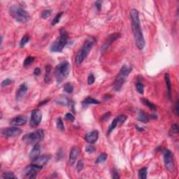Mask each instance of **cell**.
Instances as JSON below:
<instances>
[{"label":"cell","mask_w":179,"mask_h":179,"mask_svg":"<svg viewBox=\"0 0 179 179\" xmlns=\"http://www.w3.org/2000/svg\"><path fill=\"white\" fill-rule=\"evenodd\" d=\"M132 30L134 38L135 43L139 50H143L145 47V39L141 27L139 19V13L136 9H132L130 11Z\"/></svg>","instance_id":"6da1fadb"},{"label":"cell","mask_w":179,"mask_h":179,"mask_svg":"<svg viewBox=\"0 0 179 179\" xmlns=\"http://www.w3.org/2000/svg\"><path fill=\"white\" fill-rule=\"evenodd\" d=\"M96 43L95 38L93 37H90L86 39L84 42L83 46L78 51L75 57V62L76 65H79L83 62V60L88 57L94 43Z\"/></svg>","instance_id":"7a4b0ae2"},{"label":"cell","mask_w":179,"mask_h":179,"mask_svg":"<svg viewBox=\"0 0 179 179\" xmlns=\"http://www.w3.org/2000/svg\"><path fill=\"white\" fill-rule=\"evenodd\" d=\"M68 40H69V34L64 28H61L60 29V35L53 42L50 47V50L51 52L53 53L62 52L67 43Z\"/></svg>","instance_id":"3957f363"},{"label":"cell","mask_w":179,"mask_h":179,"mask_svg":"<svg viewBox=\"0 0 179 179\" xmlns=\"http://www.w3.org/2000/svg\"><path fill=\"white\" fill-rule=\"evenodd\" d=\"M9 14L17 22L25 23L29 21L30 15L27 11L18 5H13L9 9Z\"/></svg>","instance_id":"277c9868"},{"label":"cell","mask_w":179,"mask_h":179,"mask_svg":"<svg viewBox=\"0 0 179 179\" xmlns=\"http://www.w3.org/2000/svg\"><path fill=\"white\" fill-rule=\"evenodd\" d=\"M132 71V67L127 65H124L121 67L119 73L116 78L114 83H113V89L116 91H119L122 88V85L125 83L126 79L130 75Z\"/></svg>","instance_id":"5b68a950"},{"label":"cell","mask_w":179,"mask_h":179,"mask_svg":"<svg viewBox=\"0 0 179 179\" xmlns=\"http://www.w3.org/2000/svg\"><path fill=\"white\" fill-rule=\"evenodd\" d=\"M70 64L68 61H63L56 66L55 69V76L57 83L63 82L69 75Z\"/></svg>","instance_id":"8992f818"},{"label":"cell","mask_w":179,"mask_h":179,"mask_svg":"<svg viewBox=\"0 0 179 179\" xmlns=\"http://www.w3.org/2000/svg\"><path fill=\"white\" fill-rule=\"evenodd\" d=\"M44 137V132L43 130H37L35 132L27 134L23 137V141L27 144L35 145L39 144Z\"/></svg>","instance_id":"52a82bcc"},{"label":"cell","mask_w":179,"mask_h":179,"mask_svg":"<svg viewBox=\"0 0 179 179\" xmlns=\"http://www.w3.org/2000/svg\"><path fill=\"white\" fill-rule=\"evenodd\" d=\"M163 155H164V162L166 169L169 172H173L174 170V168H175L173 153L170 150L164 149V151H163Z\"/></svg>","instance_id":"ba28073f"},{"label":"cell","mask_w":179,"mask_h":179,"mask_svg":"<svg viewBox=\"0 0 179 179\" xmlns=\"http://www.w3.org/2000/svg\"><path fill=\"white\" fill-rule=\"evenodd\" d=\"M42 120V113L41 111L38 108L33 110L32 111V114H31L30 121H29V124L32 127L35 128V127H38L39 124L41 123Z\"/></svg>","instance_id":"9c48e42d"},{"label":"cell","mask_w":179,"mask_h":179,"mask_svg":"<svg viewBox=\"0 0 179 179\" xmlns=\"http://www.w3.org/2000/svg\"><path fill=\"white\" fill-rule=\"evenodd\" d=\"M41 169V167L35 165L34 164H29V166H27L25 169V176L27 178L33 179L37 178V174L39 171Z\"/></svg>","instance_id":"30bf717a"},{"label":"cell","mask_w":179,"mask_h":179,"mask_svg":"<svg viewBox=\"0 0 179 179\" xmlns=\"http://www.w3.org/2000/svg\"><path fill=\"white\" fill-rule=\"evenodd\" d=\"M22 133V130L21 129L18 128L16 127H7V128L3 129L1 130V134L4 137H15L18 136Z\"/></svg>","instance_id":"8fae6325"},{"label":"cell","mask_w":179,"mask_h":179,"mask_svg":"<svg viewBox=\"0 0 179 179\" xmlns=\"http://www.w3.org/2000/svg\"><path fill=\"white\" fill-rule=\"evenodd\" d=\"M127 118V117L125 115H120V116L115 118L114 119H113V120L112 121L111 124H110L109 127H108V134H110L114 130V129L116 128V127H117L118 126H120L121 125V124H123L126 121Z\"/></svg>","instance_id":"7c38bea8"},{"label":"cell","mask_w":179,"mask_h":179,"mask_svg":"<svg viewBox=\"0 0 179 179\" xmlns=\"http://www.w3.org/2000/svg\"><path fill=\"white\" fill-rule=\"evenodd\" d=\"M120 37H121L120 34L119 33H113L112 34V35H110L109 37H108V38L106 39V41L104 42V44L102 45V48H101V52L104 53V51H106L110 45L116 41V40L118 39Z\"/></svg>","instance_id":"4fadbf2b"},{"label":"cell","mask_w":179,"mask_h":179,"mask_svg":"<svg viewBox=\"0 0 179 179\" xmlns=\"http://www.w3.org/2000/svg\"><path fill=\"white\" fill-rule=\"evenodd\" d=\"M51 156L49 155H41V156L37 157V158H35V160H32V164L37 165L39 167H41V169L43 168V166L45 164H47V162L49 161V160L51 159Z\"/></svg>","instance_id":"5bb4252c"},{"label":"cell","mask_w":179,"mask_h":179,"mask_svg":"<svg viewBox=\"0 0 179 179\" xmlns=\"http://www.w3.org/2000/svg\"><path fill=\"white\" fill-rule=\"evenodd\" d=\"M27 118L25 116H23V115H19V116H15V118H13L10 121V124L11 125L15 126H22L24 125L27 123Z\"/></svg>","instance_id":"9a60e30c"},{"label":"cell","mask_w":179,"mask_h":179,"mask_svg":"<svg viewBox=\"0 0 179 179\" xmlns=\"http://www.w3.org/2000/svg\"><path fill=\"white\" fill-rule=\"evenodd\" d=\"M80 154V148L76 146H74L71 148V151L69 153V165L72 166L75 164L76 160H77L78 156Z\"/></svg>","instance_id":"2e32d148"},{"label":"cell","mask_w":179,"mask_h":179,"mask_svg":"<svg viewBox=\"0 0 179 179\" xmlns=\"http://www.w3.org/2000/svg\"><path fill=\"white\" fill-rule=\"evenodd\" d=\"M99 138V132L97 130H92L85 134V140L90 144H93L96 142Z\"/></svg>","instance_id":"e0dca14e"},{"label":"cell","mask_w":179,"mask_h":179,"mask_svg":"<svg viewBox=\"0 0 179 179\" xmlns=\"http://www.w3.org/2000/svg\"><path fill=\"white\" fill-rule=\"evenodd\" d=\"M28 90V87L26 83H22L18 88L15 94V99L16 101H20L23 99V97L25 95Z\"/></svg>","instance_id":"ac0fdd59"},{"label":"cell","mask_w":179,"mask_h":179,"mask_svg":"<svg viewBox=\"0 0 179 179\" xmlns=\"http://www.w3.org/2000/svg\"><path fill=\"white\" fill-rule=\"evenodd\" d=\"M151 118H154V119H157L158 116L156 115H148L145 112L143 111L142 110H140L138 111V120L142 122H148L150 120Z\"/></svg>","instance_id":"d6986e66"},{"label":"cell","mask_w":179,"mask_h":179,"mask_svg":"<svg viewBox=\"0 0 179 179\" xmlns=\"http://www.w3.org/2000/svg\"><path fill=\"white\" fill-rule=\"evenodd\" d=\"M55 103L62 106H68L71 103V100L68 96L65 95H59L55 100Z\"/></svg>","instance_id":"ffe728a7"},{"label":"cell","mask_w":179,"mask_h":179,"mask_svg":"<svg viewBox=\"0 0 179 179\" xmlns=\"http://www.w3.org/2000/svg\"><path fill=\"white\" fill-rule=\"evenodd\" d=\"M40 152H41V146L39 144H36L32 148V150H31L30 153H29V158L31 160H35L37 157L39 156Z\"/></svg>","instance_id":"44dd1931"},{"label":"cell","mask_w":179,"mask_h":179,"mask_svg":"<svg viewBox=\"0 0 179 179\" xmlns=\"http://www.w3.org/2000/svg\"><path fill=\"white\" fill-rule=\"evenodd\" d=\"M164 79H165L166 89H167V93L168 96H169V99H172V83H171L170 76H169V73H166L164 75Z\"/></svg>","instance_id":"7402d4cb"},{"label":"cell","mask_w":179,"mask_h":179,"mask_svg":"<svg viewBox=\"0 0 179 179\" xmlns=\"http://www.w3.org/2000/svg\"><path fill=\"white\" fill-rule=\"evenodd\" d=\"M141 101L144 105L147 106L148 108H149L152 110H153V111L157 110V106L155 105V104H154L153 103H152V102H150L148 99H146V98H141Z\"/></svg>","instance_id":"603a6c76"},{"label":"cell","mask_w":179,"mask_h":179,"mask_svg":"<svg viewBox=\"0 0 179 179\" xmlns=\"http://www.w3.org/2000/svg\"><path fill=\"white\" fill-rule=\"evenodd\" d=\"M99 103L100 102L99 101L96 100L95 99H93L91 96H88L82 102V104H83V106H88L89 104H99Z\"/></svg>","instance_id":"cb8c5ba5"},{"label":"cell","mask_w":179,"mask_h":179,"mask_svg":"<svg viewBox=\"0 0 179 179\" xmlns=\"http://www.w3.org/2000/svg\"><path fill=\"white\" fill-rule=\"evenodd\" d=\"M51 69H52V67L51 65H48L46 66V74L44 77V81L46 82V83H48L50 81H51V76H50V73H51Z\"/></svg>","instance_id":"d4e9b609"},{"label":"cell","mask_w":179,"mask_h":179,"mask_svg":"<svg viewBox=\"0 0 179 179\" xmlns=\"http://www.w3.org/2000/svg\"><path fill=\"white\" fill-rule=\"evenodd\" d=\"M107 156H108V155H107L106 153H105V152H102V153H101L100 155L98 156V158H96L95 163L96 164H101V163L104 162L106 160Z\"/></svg>","instance_id":"484cf974"},{"label":"cell","mask_w":179,"mask_h":179,"mask_svg":"<svg viewBox=\"0 0 179 179\" xmlns=\"http://www.w3.org/2000/svg\"><path fill=\"white\" fill-rule=\"evenodd\" d=\"M147 174H148V169L147 167H143L138 171V177L139 178L145 179L147 178Z\"/></svg>","instance_id":"4316f807"},{"label":"cell","mask_w":179,"mask_h":179,"mask_svg":"<svg viewBox=\"0 0 179 179\" xmlns=\"http://www.w3.org/2000/svg\"><path fill=\"white\" fill-rule=\"evenodd\" d=\"M56 124H57V128L60 131H65V125H64L63 123V120L61 118H57V120H56Z\"/></svg>","instance_id":"83f0119b"},{"label":"cell","mask_w":179,"mask_h":179,"mask_svg":"<svg viewBox=\"0 0 179 179\" xmlns=\"http://www.w3.org/2000/svg\"><path fill=\"white\" fill-rule=\"evenodd\" d=\"M62 15H63V12H60V13H58L57 14V15H55V17H54V18L53 19L52 21V23H51V25H52L53 26L55 25H57V23H59L60 21V19H61Z\"/></svg>","instance_id":"f1b7e54d"},{"label":"cell","mask_w":179,"mask_h":179,"mask_svg":"<svg viewBox=\"0 0 179 179\" xmlns=\"http://www.w3.org/2000/svg\"><path fill=\"white\" fill-rule=\"evenodd\" d=\"M64 90H65L67 93L71 94V93H72L73 92H74V86H73L71 83H67L64 85Z\"/></svg>","instance_id":"f546056e"},{"label":"cell","mask_w":179,"mask_h":179,"mask_svg":"<svg viewBox=\"0 0 179 179\" xmlns=\"http://www.w3.org/2000/svg\"><path fill=\"white\" fill-rule=\"evenodd\" d=\"M29 40H30V37H29L28 35H25L24 37H23V38L21 39V42H20V47L21 48H23L25 46V44L27 43H28V42L29 41Z\"/></svg>","instance_id":"4dcf8cb0"},{"label":"cell","mask_w":179,"mask_h":179,"mask_svg":"<svg viewBox=\"0 0 179 179\" xmlns=\"http://www.w3.org/2000/svg\"><path fill=\"white\" fill-rule=\"evenodd\" d=\"M34 61H35V57H31V56H28L27 57H26L25 60H24V62H23V66H24L25 67L29 66L31 64L33 63Z\"/></svg>","instance_id":"1f68e13d"},{"label":"cell","mask_w":179,"mask_h":179,"mask_svg":"<svg viewBox=\"0 0 179 179\" xmlns=\"http://www.w3.org/2000/svg\"><path fill=\"white\" fill-rule=\"evenodd\" d=\"M135 86H136V89L139 94H144V86L141 82H137V83H136V85H135Z\"/></svg>","instance_id":"d6a6232c"},{"label":"cell","mask_w":179,"mask_h":179,"mask_svg":"<svg viewBox=\"0 0 179 179\" xmlns=\"http://www.w3.org/2000/svg\"><path fill=\"white\" fill-rule=\"evenodd\" d=\"M51 14H52V10H51V9H46V10L42 11L41 18L43 19H47V18L51 16Z\"/></svg>","instance_id":"836d02e7"},{"label":"cell","mask_w":179,"mask_h":179,"mask_svg":"<svg viewBox=\"0 0 179 179\" xmlns=\"http://www.w3.org/2000/svg\"><path fill=\"white\" fill-rule=\"evenodd\" d=\"M2 177L4 178H17L12 172H6L3 174Z\"/></svg>","instance_id":"e575fe53"},{"label":"cell","mask_w":179,"mask_h":179,"mask_svg":"<svg viewBox=\"0 0 179 179\" xmlns=\"http://www.w3.org/2000/svg\"><path fill=\"white\" fill-rule=\"evenodd\" d=\"M171 132L174 134H178L179 132V127L178 125L176 123L173 124L172 125V128H171Z\"/></svg>","instance_id":"d590c367"},{"label":"cell","mask_w":179,"mask_h":179,"mask_svg":"<svg viewBox=\"0 0 179 179\" xmlns=\"http://www.w3.org/2000/svg\"><path fill=\"white\" fill-rule=\"evenodd\" d=\"M12 83H13V81H12L11 79H7L1 82V87H3V88H4V87H7L8 85H11Z\"/></svg>","instance_id":"8d00e7d4"},{"label":"cell","mask_w":179,"mask_h":179,"mask_svg":"<svg viewBox=\"0 0 179 179\" xmlns=\"http://www.w3.org/2000/svg\"><path fill=\"white\" fill-rule=\"evenodd\" d=\"M83 166H84V165H83V161H82L81 160H79V162H78V163H77V166H76L77 172H81V171L83 169Z\"/></svg>","instance_id":"74e56055"},{"label":"cell","mask_w":179,"mask_h":179,"mask_svg":"<svg viewBox=\"0 0 179 179\" xmlns=\"http://www.w3.org/2000/svg\"><path fill=\"white\" fill-rule=\"evenodd\" d=\"M85 151L88 152V153L92 154L95 151V148L93 146H92V145H89V146H87L86 148H85Z\"/></svg>","instance_id":"f35d334b"},{"label":"cell","mask_w":179,"mask_h":179,"mask_svg":"<svg viewBox=\"0 0 179 179\" xmlns=\"http://www.w3.org/2000/svg\"><path fill=\"white\" fill-rule=\"evenodd\" d=\"M94 81H95V77H94V76L92 74H90L88 78V85H92V84H93L94 83Z\"/></svg>","instance_id":"ab89813d"},{"label":"cell","mask_w":179,"mask_h":179,"mask_svg":"<svg viewBox=\"0 0 179 179\" xmlns=\"http://www.w3.org/2000/svg\"><path fill=\"white\" fill-rule=\"evenodd\" d=\"M65 118H66L67 120H68L71 121V122H74V121L75 120V117H74V116L70 113H67L65 114Z\"/></svg>","instance_id":"60d3db41"},{"label":"cell","mask_w":179,"mask_h":179,"mask_svg":"<svg viewBox=\"0 0 179 179\" xmlns=\"http://www.w3.org/2000/svg\"><path fill=\"white\" fill-rule=\"evenodd\" d=\"M112 178L114 179H118L120 178L119 174H118V171L116 168H113V171H112Z\"/></svg>","instance_id":"b9f144b4"},{"label":"cell","mask_w":179,"mask_h":179,"mask_svg":"<svg viewBox=\"0 0 179 179\" xmlns=\"http://www.w3.org/2000/svg\"><path fill=\"white\" fill-rule=\"evenodd\" d=\"M110 111L107 112V113H104L103 116L101 117V120H102V121L107 120L110 118Z\"/></svg>","instance_id":"7bdbcfd3"},{"label":"cell","mask_w":179,"mask_h":179,"mask_svg":"<svg viewBox=\"0 0 179 179\" xmlns=\"http://www.w3.org/2000/svg\"><path fill=\"white\" fill-rule=\"evenodd\" d=\"M102 1H96L95 3H94V6L96 8L98 11H100L101 9H102Z\"/></svg>","instance_id":"ee69618b"},{"label":"cell","mask_w":179,"mask_h":179,"mask_svg":"<svg viewBox=\"0 0 179 179\" xmlns=\"http://www.w3.org/2000/svg\"><path fill=\"white\" fill-rule=\"evenodd\" d=\"M34 74L37 76H39L40 74H41V69H40L39 67L35 68V71H34Z\"/></svg>","instance_id":"f6af8a7d"},{"label":"cell","mask_w":179,"mask_h":179,"mask_svg":"<svg viewBox=\"0 0 179 179\" xmlns=\"http://www.w3.org/2000/svg\"><path fill=\"white\" fill-rule=\"evenodd\" d=\"M175 113L178 116V101L177 100L176 102V105H175Z\"/></svg>","instance_id":"bcb514c9"},{"label":"cell","mask_w":179,"mask_h":179,"mask_svg":"<svg viewBox=\"0 0 179 179\" xmlns=\"http://www.w3.org/2000/svg\"><path fill=\"white\" fill-rule=\"evenodd\" d=\"M48 99H46V100L42 101V102H41V103H40L39 104L38 106H41L44 105V104H46V103H48Z\"/></svg>","instance_id":"7dc6e473"},{"label":"cell","mask_w":179,"mask_h":179,"mask_svg":"<svg viewBox=\"0 0 179 179\" xmlns=\"http://www.w3.org/2000/svg\"><path fill=\"white\" fill-rule=\"evenodd\" d=\"M136 130H138V131H144V129L142 128V127H138V126H137V125H136Z\"/></svg>","instance_id":"c3c4849f"}]
</instances>
